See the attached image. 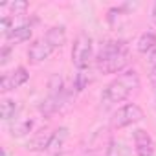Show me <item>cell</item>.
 Returning <instances> with one entry per match:
<instances>
[{
    "label": "cell",
    "instance_id": "11",
    "mask_svg": "<svg viewBox=\"0 0 156 156\" xmlns=\"http://www.w3.org/2000/svg\"><path fill=\"white\" fill-rule=\"evenodd\" d=\"M35 127L33 118H17L9 123V136L11 138H24L28 136Z\"/></svg>",
    "mask_w": 156,
    "mask_h": 156
},
{
    "label": "cell",
    "instance_id": "16",
    "mask_svg": "<svg viewBox=\"0 0 156 156\" xmlns=\"http://www.w3.org/2000/svg\"><path fill=\"white\" fill-rule=\"evenodd\" d=\"M92 73H90V68L88 70H77L75 77H73V88L75 92H83L90 83H92Z\"/></svg>",
    "mask_w": 156,
    "mask_h": 156
},
{
    "label": "cell",
    "instance_id": "20",
    "mask_svg": "<svg viewBox=\"0 0 156 156\" xmlns=\"http://www.w3.org/2000/svg\"><path fill=\"white\" fill-rule=\"evenodd\" d=\"M11 51H13V46H11V44H4V46H2V51H0V66H6V64L9 62Z\"/></svg>",
    "mask_w": 156,
    "mask_h": 156
},
{
    "label": "cell",
    "instance_id": "21",
    "mask_svg": "<svg viewBox=\"0 0 156 156\" xmlns=\"http://www.w3.org/2000/svg\"><path fill=\"white\" fill-rule=\"evenodd\" d=\"M151 17H152V22L156 24V2L152 4V9H151Z\"/></svg>",
    "mask_w": 156,
    "mask_h": 156
},
{
    "label": "cell",
    "instance_id": "22",
    "mask_svg": "<svg viewBox=\"0 0 156 156\" xmlns=\"http://www.w3.org/2000/svg\"><path fill=\"white\" fill-rule=\"evenodd\" d=\"M55 156H73V154H70V152H57Z\"/></svg>",
    "mask_w": 156,
    "mask_h": 156
},
{
    "label": "cell",
    "instance_id": "6",
    "mask_svg": "<svg viewBox=\"0 0 156 156\" xmlns=\"http://www.w3.org/2000/svg\"><path fill=\"white\" fill-rule=\"evenodd\" d=\"M30 81V70L26 66H17L11 72H4L2 73V81H0V92L2 96H6L8 92H13L17 88H20L22 85H26Z\"/></svg>",
    "mask_w": 156,
    "mask_h": 156
},
{
    "label": "cell",
    "instance_id": "8",
    "mask_svg": "<svg viewBox=\"0 0 156 156\" xmlns=\"http://www.w3.org/2000/svg\"><path fill=\"white\" fill-rule=\"evenodd\" d=\"M132 145L136 156H154L156 154V143L147 129H134L132 130Z\"/></svg>",
    "mask_w": 156,
    "mask_h": 156
},
{
    "label": "cell",
    "instance_id": "17",
    "mask_svg": "<svg viewBox=\"0 0 156 156\" xmlns=\"http://www.w3.org/2000/svg\"><path fill=\"white\" fill-rule=\"evenodd\" d=\"M105 156H129V149L118 141V140H110L107 143V151H105Z\"/></svg>",
    "mask_w": 156,
    "mask_h": 156
},
{
    "label": "cell",
    "instance_id": "13",
    "mask_svg": "<svg viewBox=\"0 0 156 156\" xmlns=\"http://www.w3.org/2000/svg\"><path fill=\"white\" fill-rule=\"evenodd\" d=\"M136 50L143 55H151L156 50V31L147 30L140 33V37L136 39Z\"/></svg>",
    "mask_w": 156,
    "mask_h": 156
},
{
    "label": "cell",
    "instance_id": "12",
    "mask_svg": "<svg viewBox=\"0 0 156 156\" xmlns=\"http://www.w3.org/2000/svg\"><path fill=\"white\" fill-rule=\"evenodd\" d=\"M0 112H2V119L4 121H13L19 118V112H20V103L13 98H8V96H2V101H0Z\"/></svg>",
    "mask_w": 156,
    "mask_h": 156
},
{
    "label": "cell",
    "instance_id": "18",
    "mask_svg": "<svg viewBox=\"0 0 156 156\" xmlns=\"http://www.w3.org/2000/svg\"><path fill=\"white\" fill-rule=\"evenodd\" d=\"M149 83H151L154 103H156V50L149 55Z\"/></svg>",
    "mask_w": 156,
    "mask_h": 156
},
{
    "label": "cell",
    "instance_id": "19",
    "mask_svg": "<svg viewBox=\"0 0 156 156\" xmlns=\"http://www.w3.org/2000/svg\"><path fill=\"white\" fill-rule=\"evenodd\" d=\"M66 138H68V127H59V129H55L51 147H53V149H61V147L64 145Z\"/></svg>",
    "mask_w": 156,
    "mask_h": 156
},
{
    "label": "cell",
    "instance_id": "5",
    "mask_svg": "<svg viewBox=\"0 0 156 156\" xmlns=\"http://www.w3.org/2000/svg\"><path fill=\"white\" fill-rule=\"evenodd\" d=\"M145 119V112L138 103H125L116 108V112L110 118V125L114 130H121L127 127H132Z\"/></svg>",
    "mask_w": 156,
    "mask_h": 156
},
{
    "label": "cell",
    "instance_id": "4",
    "mask_svg": "<svg viewBox=\"0 0 156 156\" xmlns=\"http://www.w3.org/2000/svg\"><path fill=\"white\" fill-rule=\"evenodd\" d=\"M72 64L77 70H88L92 61H96V50H94V39L87 31H79L72 44Z\"/></svg>",
    "mask_w": 156,
    "mask_h": 156
},
{
    "label": "cell",
    "instance_id": "2",
    "mask_svg": "<svg viewBox=\"0 0 156 156\" xmlns=\"http://www.w3.org/2000/svg\"><path fill=\"white\" fill-rule=\"evenodd\" d=\"M140 87H141L140 73L134 68H127L125 72H121L119 75H116L114 79L103 88V92H101V103H105V107H114L118 103H123Z\"/></svg>",
    "mask_w": 156,
    "mask_h": 156
},
{
    "label": "cell",
    "instance_id": "3",
    "mask_svg": "<svg viewBox=\"0 0 156 156\" xmlns=\"http://www.w3.org/2000/svg\"><path fill=\"white\" fill-rule=\"evenodd\" d=\"M68 101V90L64 87V79L59 75V73H53L50 77V81H48V96L41 101L39 105V112L46 118L57 114L64 103Z\"/></svg>",
    "mask_w": 156,
    "mask_h": 156
},
{
    "label": "cell",
    "instance_id": "9",
    "mask_svg": "<svg viewBox=\"0 0 156 156\" xmlns=\"http://www.w3.org/2000/svg\"><path fill=\"white\" fill-rule=\"evenodd\" d=\"M53 134H55V129H50V127L39 129V130L33 132L31 138L26 141V151H30V152H44V151L51 149Z\"/></svg>",
    "mask_w": 156,
    "mask_h": 156
},
{
    "label": "cell",
    "instance_id": "1",
    "mask_svg": "<svg viewBox=\"0 0 156 156\" xmlns=\"http://www.w3.org/2000/svg\"><path fill=\"white\" fill-rule=\"evenodd\" d=\"M130 61V48L127 41H107L96 53V70L103 75L121 73L127 70Z\"/></svg>",
    "mask_w": 156,
    "mask_h": 156
},
{
    "label": "cell",
    "instance_id": "7",
    "mask_svg": "<svg viewBox=\"0 0 156 156\" xmlns=\"http://www.w3.org/2000/svg\"><path fill=\"white\" fill-rule=\"evenodd\" d=\"M55 50H57V48L42 35V37L35 39V41L30 44V48H28V61H30L31 64H41V62L48 61V59L55 53Z\"/></svg>",
    "mask_w": 156,
    "mask_h": 156
},
{
    "label": "cell",
    "instance_id": "15",
    "mask_svg": "<svg viewBox=\"0 0 156 156\" xmlns=\"http://www.w3.org/2000/svg\"><path fill=\"white\" fill-rule=\"evenodd\" d=\"M30 9V4L24 2V0H15V2H8V4H2L0 6V11H2V17H20V15H26V11Z\"/></svg>",
    "mask_w": 156,
    "mask_h": 156
},
{
    "label": "cell",
    "instance_id": "14",
    "mask_svg": "<svg viewBox=\"0 0 156 156\" xmlns=\"http://www.w3.org/2000/svg\"><path fill=\"white\" fill-rule=\"evenodd\" d=\"M44 37L59 50V48H62V46L66 44V39H68V35H66V26H64V24H55V26L48 28V31L44 33Z\"/></svg>",
    "mask_w": 156,
    "mask_h": 156
},
{
    "label": "cell",
    "instance_id": "10",
    "mask_svg": "<svg viewBox=\"0 0 156 156\" xmlns=\"http://www.w3.org/2000/svg\"><path fill=\"white\" fill-rule=\"evenodd\" d=\"M33 35V26L31 24H19L15 26L8 35H4V39L8 41V44H20V42H26L30 41Z\"/></svg>",
    "mask_w": 156,
    "mask_h": 156
}]
</instances>
